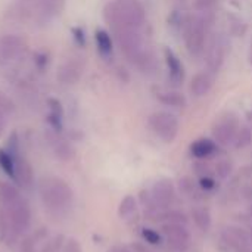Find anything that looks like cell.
<instances>
[{"mask_svg":"<svg viewBox=\"0 0 252 252\" xmlns=\"http://www.w3.org/2000/svg\"><path fill=\"white\" fill-rule=\"evenodd\" d=\"M205 61H207V68L210 72L216 74L221 68L224 62V53H226V44L221 35H213L207 40L205 46Z\"/></svg>","mask_w":252,"mask_h":252,"instance_id":"cell-11","label":"cell"},{"mask_svg":"<svg viewBox=\"0 0 252 252\" xmlns=\"http://www.w3.org/2000/svg\"><path fill=\"white\" fill-rule=\"evenodd\" d=\"M12 109H13L12 102L3 93H0V137L3 136V133L7 127V118H9Z\"/></svg>","mask_w":252,"mask_h":252,"instance_id":"cell-25","label":"cell"},{"mask_svg":"<svg viewBox=\"0 0 252 252\" xmlns=\"http://www.w3.org/2000/svg\"><path fill=\"white\" fill-rule=\"evenodd\" d=\"M109 252H131L130 251V248L128 247H124V245H115V247H112Z\"/></svg>","mask_w":252,"mask_h":252,"instance_id":"cell-36","label":"cell"},{"mask_svg":"<svg viewBox=\"0 0 252 252\" xmlns=\"http://www.w3.org/2000/svg\"><path fill=\"white\" fill-rule=\"evenodd\" d=\"M217 143L211 139H198L190 145V154L196 159H208L217 154Z\"/></svg>","mask_w":252,"mask_h":252,"instance_id":"cell-16","label":"cell"},{"mask_svg":"<svg viewBox=\"0 0 252 252\" xmlns=\"http://www.w3.org/2000/svg\"><path fill=\"white\" fill-rule=\"evenodd\" d=\"M22 9L35 19L47 21L59 13L63 7V0H21Z\"/></svg>","mask_w":252,"mask_h":252,"instance_id":"cell-8","label":"cell"},{"mask_svg":"<svg viewBox=\"0 0 252 252\" xmlns=\"http://www.w3.org/2000/svg\"><path fill=\"white\" fill-rule=\"evenodd\" d=\"M63 252H81V247L75 239H69Z\"/></svg>","mask_w":252,"mask_h":252,"instance_id":"cell-34","label":"cell"},{"mask_svg":"<svg viewBox=\"0 0 252 252\" xmlns=\"http://www.w3.org/2000/svg\"><path fill=\"white\" fill-rule=\"evenodd\" d=\"M38 193L43 205L50 213L66 211L74 201V192L71 186L59 177H44L38 183Z\"/></svg>","mask_w":252,"mask_h":252,"instance_id":"cell-2","label":"cell"},{"mask_svg":"<svg viewBox=\"0 0 252 252\" xmlns=\"http://www.w3.org/2000/svg\"><path fill=\"white\" fill-rule=\"evenodd\" d=\"M250 62L252 65V41H251V49H250Z\"/></svg>","mask_w":252,"mask_h":252,"instance_id":"cell-39","label":"cell"},{"mask_svg":"<svg viewBox=\"0 0 252 252\" xmlns=\"http://www.w3.org/2000/svg\"><path fill=\"white\" fill-rule=\"evenodd\" d=\"M15 158L16 157H13L9 151L0 149V168L12 180L15 179Z\"/></svg>","mask_w":252,"mask_h":252,"instance_id":"cell-24","label":"cell"},{"mask_svg":"<svg viewBox=\"0 0 252 252\" xmlns=\"http://www.w3.org/2000/svg\"><path fill=\"white\" fill-rule=\"evenodd\" d=\"M103 16L111 28L134 27L143 28L146 24L145 9L137 0H114L103 9Z\"/></svg>","mask_w":252,"mask_h":252,"instance_id":"cell-1","label":"cell"},{"mask_svg":"<svg viewBox=\"0 0 252 252\" xmlns=\"http://www.w3.org/2000/svg\"><path fill=\"white\" fill-rule=\"evenodd\" d=\"M157 99L162 105L171 106V108H185L188 103L185 94L177 90H161L157 93Z\"/></svg>","mask_w":252,"mask_h":252,"instance_id":"cell-17","label":"cell"},{"mask_svg":"<svg viewBox=\"0 0 252 252\" xmlns=\"http://www.w3.org/2000/svg\"><path fill=\"white\" fill-rule=\"evenodd\" d=\"M10 232L15 235L13 229H12V224H10V219H9V214L6 211V208L3 205H0V242L6 241L10 235Z\"/></svg>","mask_w":252,"mask_h":252,"instance_id":"cell-27","label":"cell"},{"mask_svg":"<svg viewBox=\"0 0 252 252\" xmlns=\"http://www.w3.org/2000/svg\"><path fill=\"white\" fill-rule=\"evenodd\" d=\"M213 12L199 13L195 16H189L185 21V43L186 49L192 56L204 55L207 40H208V30L211 27Z\"/></svg>","mask_w":252,"mask_h":252,"instance_id":"cell-3","label":"cell"},{"mask_svg":"<svg viewBox=\"0 0 252 252\" xmlns=\"http://www.w3.org/2000/svg\"><path fill=\"white\" fill-rule=\"evenodd\" d=\"M164 56H165V63H167V68H168V77H170L171 83L176 84V86L182 84L183 80H185L183 63L180 62L177 55L171 49H168V47L164 50Z\"/></svg>","mask_w":252,"mask_h":252,"instance_id":"cell-13","label":"cell"},{"mask_svg":"<svg viewBox=\"0 0 252 252\" xmlns=\"http://www.w3.org/2000/svg\"><path fill=\"white\" fill-rule=\"evenodd\" d=\"M28 52L25 40L15 34H6L0 38V66L12 68L19 65Z\"/></svg>","mask_w":252,"mask_h":252,"instance_id":"cell-4","label":"cell"},{"mask_svg":"<svg viewBox=\"0 0 252 252\" xmlns=\"http://www.w3.org/2000/svg\"><path fill=\"white\" fill-rule=\"evenodd\" d=\"M162 236L165 238V242L168 248L174 252H186L190 248L192 236L186 226L176 224V223H165L161 227Z\"/></svg>","mask_w":252,"mask_h":252,"instance_id":"cell-7","label":"cell"},{"mask_svg":"<svg viewBox=\"0 0 252 252\" xmlns=\"http://www.w3.org/2000/svg\"><path fill=\"white\" fill-rule=\"evenodd\" d=\"M252 143V130L247 126H242L239 127L238 133H236V137L233 140V146L236 149H245L248 148Z\"/></svg>","mask_w":252,"mask_h":252,"instance_id":"cell-26","label":"cell"},{"mask_svg":"<svg viewBox=\"0 0 252 252\" xmlns=\"http://www.w3.org/2000/svg\"><path fill=\"white\" fill-rule=\"evenodd\" d=\"M239 118L233 112H226L216 121L213 127V137L217 145L229 146L233 145V140L236 137V133L239 130Z\"/></svg>","mask_w":252,"mask_h":252,"instance_id":"cell-6","label":"cell"},{"mask_svg":"<svg viewBox=\"0 0 252 252\" xmlns=\"http://www.w3.org/2000/svg\"><path fill=\"white\" fill-rule=\"evenodd\" d=\"M21 252H34V247L32 242L30 239H25L21 245Z\"/></svg>","mask_w":252,"mask_h":252,"instance_id":"cell-35","label":"cell"},{"mask_svg":"<svg viewBox=\"0 0 252 252\" xmlns=\"http://www.w3.org/2000/svg\"><path fill=\"white\" fill-rule=\"evenodd\" d=\"M6 211L9 214L10 224H12V229H13L15 235H22L30 229L31 211H30V207H28V204H27V201L24 198H19L12 205L6 207Z\"/></svg>","mask_w":252,"mask_h":252,"instance_id":"cell-9","label":"cell"},{"mask_svg":"<svg viewBox=\"0 0 252 252\" xmlns=\"http://www.w3.org/2000/svg\"><path fill=\"white\" fill-rule=\"evenodd\" d=\"M19 198H22V196L13 185L0 180V205H3L6 208V207L12 205L13 202H16Z\"/></svg>","mask_w":252,"mask_h":252,"instance_id":"cell-20","label":"cell"},{"mask_svg":"<svg viewBox=\"0 0 252 252\" xmlns=\"http://www.w3.org/2000/svg\"><path fill=\"white\" fill-rule=\"evenodd\" d=\"M80 75H81V66L75 62L65 63L59 71V78L63 83H74L80 78Z\"/></svg>","mask_w":252,"mask_h":252,"instance_id":"cell-23","label":"cell"},{"mask_svg":"<svg viewBox=\"0 0 252 252\" xmlns=\"http://www.w3.org/2000/svg\"><path fill=\"white\" fill-rule=\"evenodd\" d=\"M177 190L186 196V198H190V199H199L201 196V188L199 185L190 177V176H183L179 179L177 182Z\"/></svg>","mask_w":252,"mask_h":252,"instance_id":"cell-18","label":"cell"},{"mask_svg":"<svg viewBox=\"0 0 252 252\" xmlns=\"http://www.w3.org/2000/svg\"><path fill=\"white\" fill-rule=\"evenodd\" d=\"M247 196H248V199L250 201H252V186L248 189V192H247Z\"/></svg>","mask_w":252,"mask_h":252,"instance_id":"cell-37","label":"cell"},{"mask_svg":"<svg viewBox=\"0 0 252 252\" xmlns=\"http://www.w3.org/2000/svg\"><path fill=\"white\" fill-rule=\"evenodd\" d=\"M199 188L202 192L205 193H210V192H214L217 188H219V183L217 180L213 177V176H205V177H199V182H198Z\"/></svg>","mask_w":252,"mask_h":252,"instance_id":"cell-32","label":"cell"},{"mask_svg":"<svg viewBox=\"0 0 252 252\" xmlns=\"http://www.w3.org/2000/svg\"><path fill=\"white\" fill-rule=\"evenodd\" d=\"M214 174L220 179V180H227L230 179V176L233 174V162L229 159H221L216 164L214 167Z\"/></svg>","mask_w":252,"mask_h":252,"instance_id":"cell-28","label":"cell"},{"mask_svg":"<svg viewBox=\"0 0 252 252\" xmlns=\"http://www.w3.org/2000/svg\"><path fill=\"white\" fill-rule=\"evenodd\" d=\"M32 180H34L32 167L30 165V162L25 158L18 155L15 158V179H13V182L18 183L19 186L28 189L32 185Z\"/></svg>","mask_w":252,"mask_h":252,"instance_id":"cell-14","label":"cell"},{"mask_svg":"<svg viewBox=\"0 0 252 252\" xmlns=\"http://www.w3.org/2000/svg\"><path fill=\"white\" fill-rule=\"evenodd\" d=\"M213 83H214V74L210 71H201L190 81V93L195 97H202L210 93Z\"/></svg>","mask_w":252,"mask_h":252,"instance_id":"cell-15","label":"cell"},{"mask_svg":"<svg viewBox=\"0 0 252 252\" xmlns=\"http://www.w3.org/2000/svg\"><path fill=\"white\" fill-rule=\"evenodd\" d=\"M217 3H219V0H195L193 6L199 13H208V12L214 10Z\"/></svg>","mask_w":252,"mask_h":252,"instance_id":"cell-33","label":"cell"},{"mask_svg":"<svg viewBox=\"0 0 252 252\" xmlns=\"http://www.w3.org/2000/svg\"><path fill=\"white\" fill-rule=\"evenodd\" d=\"M193 171H195V174L199 176V177L213 176V173H214L213 167H211L208 162H205V159H198V161L193 164Z\"/></svg>","mask_w":252,"mask_h":252,"instance_id":"cell-31","label":"cell"},{"mask_svg":"<svg viewBox=\"0 0 252 252\" xmlns=\"http://www.w3.org/2000/svg\"><path fill=\"white\" fill-rule=\"evenodd\" d=\"M192 220L195 223V226L202 230V232H208L213 226V219H211V211L207 207H195L192 210Z\"/></svg>","mask_w":252,"mask_h":252,"instance_id":"cell-19","label":"cell"},{"mask_svg":"<svg viewBox=\"0 0 252 252\" xmlns=\"http://www.w3.org/2000/svg\"><path fill=\"white\" fill-rule=\"evenodd\" d=\"M250 241H251V247H252V226H251V229H250Z\"/></svg>","mask_w":252,"mask_h":252,"instance_id":"cell-40","label":"cell"},{"mask_svg":"<svg viewBox=\"0 0 252 252\" xmlns=\"http://www.w3.org/2000/svg\"><path fill=\"white\" fill-rule=\"evenodd\" d=\"M149 126L152 128V131L165 143H171L174 142V139L179 134V118L167 111H159L155 112L149 117Z\"/></svg>","mask_w":252,"mask_h":252,"instance_id":"cell-5","label":"cell"},{"mask_svg":"<svg viewBox=\"0 0 252 252\" xmlns=\"http://www.w3.org/2000/svg\"><path fill=\"white\" fill-rule=\"evenodd\" d=\"M47 140L55 152V155L61 159V161H71L75 155V151L74 148L71 146L69 142H66L61 134L59 131H55V130H50L47 131Z\"/></svg>","mask_w":252,"mask_h":252,"instance_id":"cell-12","label":"cell"},{"mask_svg":"<svg viewBox=\"0 0 252 252\" xmlns=\"http://www.w3.org/2000/svg\"><path fill=\"white\" fill-rule=\"evenodd\" d=\"M151 195L154 198L155 207L159 211H165L173 205L176 199V186L171 179H167V177L159 179L154 183L151 189Z\"/></svg>","mask_w":252,"mask_h":252,"instance_id":"cell-10","label":"cell"},{"mask_svg":"<svg viewBox=\"0 0 252 252\" xmlns=\"http://www.w3.org/2000/svg\"><path fill=\"white\" fill-rule=\"evenodd\" d=\"M161 217L167 219L168 223H176V224H183V226H188L189 223V219L188 216L180 211V210H173V211H167L164 214H161Z\"/></svg>","mask_w":252,"mask_h":252,"instance_id":"cell-30","label":"cell"},{"mask_svg":"<svg viewBox=\"0 0 252 252\" xmlns=\"http://www.w3.org/2000/svg\"><path fill=\"white\" fill-rule=\"evenodd\" d=\"M96 44H97V49H99V53L103 56V58H109L112 56V38L111 35L103 31V30H97L96 31Z\"/></svg>","mask_w":252,"mask_h":252,"instance_id":"cell-22","label":"cell"},{"mask_svg":"<svg viewBox=\"0 0 252 252\" xmlns=\"http://www.w3.org/2000/svg\"><path fill=\"white\" fill-rule=\"evenodd\" d=\"M142 238L146 244L154 245V247H159L162 244V235L158 233L157 230L151 229V227H143L142 229Z\"/></svg>","mask_w":252,"mask_h":252,"instance_id":"cell-29","label":"cell"},{"mask_svg":"<svg viewBox=\"0 0 252 252\" xmlns=\"http://www.w3.org/2000/svg\"><path fill=\"white\" fill-rule=\"evenodd\" d=\"M248 216H250V219L252 220V204L250 205V208H248Z\"/></svg>","mask_w":252,"mask_h":252,"instance_id":"cell-38","label":"cell"},{"mask_svg":"<svg viewBox=\"0 0 252 252\" xmlns=\"http://www.w3.org/2000/svg\"><path fill=\"white\" fill-rule=\"evenodd\" d=\"M137 213V201L133 195H127L123 198L118 207V216L121 220H128Z\"/></svg>","mask_w":252,"mask_h":252,"instance_id":"cell-21","label":"cell"}]
</instances>
